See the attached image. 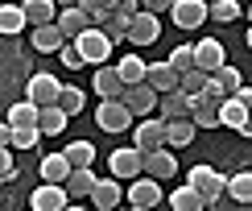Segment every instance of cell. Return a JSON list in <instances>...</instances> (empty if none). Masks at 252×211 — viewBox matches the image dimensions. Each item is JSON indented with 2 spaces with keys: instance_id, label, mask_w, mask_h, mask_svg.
<instances>
[{
  "instance_id": "obj_1",
  "label": "cell",
  "mask_w": 252,
  "mask_h": 211,
  "mask_svg": "<svg viewBox=\"0 0 252 211\" xmlns=\"http://www.w3.org/2000/svg\"><path fill=\"white\" fill-rule=\"evenodd\" d=\"M186 186H194L207 203H219L227 195V174H219L215 166H190L186 170Z\"/></svg>"
},
{
  "instance_id": "obj_2",
  "label": "cell",
  "mask_w": 252,
  "mask_h": 211,
  "mask_svg": "<svg viewBox=\"0 0 252 211\" xmlns=\"http://www.w3.org/2000/svg\"><path fill=\"white\" fill-rule=\"evenodd\" d=\"M75 46H79V54H83L87 67H103V62L112 58V37L103 34L99 25H87V29L75 37Z\"/></svg>"
},
{
  "instance_id": "obj_3",
  "label": "cell",
  "mask_w": 252,
  "mask_h": 211,
  "mask_svg": "<svg viewBox=\"0 0 252 211\" xmlns=\"http://www.w3.org/2000/svg\"><path fill=\"white\" fill-rule=\"evenodd\" d=\"M95 124L103 133H128V124H132L128 104L124 100H99L95 104Z\"/></svg>"
},
{
  "instance_id": "obj_4",
  "label": "cell",
  "mask_w": 252,
  "mask_h": 211,
  "mask_svg": "<svg viewBox=\"0 0 252 211\" xmlns=\"http://www.w3.org/2000/svg\"><path fill=\"white\" fill-rule=\"evenodd\" d=\"M62 96V83L50 75V70H33V75L25 79V100L37 104V108H46V104H58Z\"/></svg>"
},
{
  "instance_id": "obj_5",
  "label": "cell",
  "mask_w": 252,
  "mask_h": 211,
  "mask_svg": "<svg viewBox=\"0 0 252 211\" xmlns=\"http://www.w3.org/2000/svg\"><path fill=\"white\" fill-rule=\"evenodd\" d=\"M108 170H112V178H141L145 174V157H141V149L136 145H128V149H112V157H108Z\"/></svg>"
},
{
  "instance_id": "obj_6",
  "label": "cell",
  "mask_w": 252,
  "mask_h": 211,
  "mask_svg": "<svg viewBox=\"0 0 252 211\" xmlns=\"http://www.w3.org/2000/svg\"><path fill=\"white\" fill-rule=\"evenodd\" d=\"M132 145H136L141 153L161 149V145H165V120H161V116H145V120H136V129H132Z\"/></svg>"
},
{
  "instance_id": "obj_7",
  "label": "cell",
  "mask_w": 252,
  "mask_h": 211,
  "mask_svg": "<svg viewBox=\"0 0 252 211\" xmlns=\"http://www.w3.org/2000/svg\"><path fill=\"white\" fill-rule=\"evenodd\" d=\"M124 104H128V112H132V120H145V116H149L153 108H157V91L149 87V83H128V87H124V96H120Z\"/></svg>"
},
{
  "instance_id": "obj_8",
  "label": "cell",
  "mask_w": 252,
  "mask_h": 211,
  "mask_svg": "<svg viewBox=\"0 0 252 211\" xmlns=\"http://www.w3.org/2000/svg\"><path fill=\"white\" fill-rule=\"evenodd\" d=\"M223 62H227V50H223V41H219V37H198V41H194V67H198V70L215 75Z\"/></svg>"
},
{
  "instance_id": "obj_9",
  "label": "cell",
  "mask_w": 252,
  "mask_h": 211,
  "mask_svg": "<svg viewBox=\"0 0 252 211\" xmlns=\"http://www.w3.org/2000/svg\"><path fill=\"white\" fill-rule=\"evenodd\" d=\"M161 37V17H153V13H136V17H128V41L132 46H153V41Z\"/></svg>"
},
{
  "instance_id": "obj_10",
  "label": "cell",
  "mask_w": 252,
  "mask_h": 211,
  "mask_svg": "<svg viewBox=\"0 0 252 211\" xmlns=\"http://www.w3.org/2000/svg\"><path fill=\"white\" fill-rule=\"evenodd\" d=\"M128 203L132 207H157L161 203V182H157V178H149V174H141V178H132L128 182Z\"/></svg>"
},
{
  "instance_id": "obj_11",
  "label": "cell",
  "mask_w": 252,
  "mask_h": 211,
  "mask_svg": "<svg viewBox=\"0 0 252 211\" xmlns=\"http://www.w3.org/2000/svg\"><path fill=\"white\" fill-rule=\"evenodd\" d=\"M70 203V195H66V186H58V182H41L33 199H29V211H62Z\"/></svg>"
},
{
  "instance_id": "obj_12",
  "label": "cell",
  "mask_w": 252,
  "mask_h": 211,
  "mask_svg": "<svg viewBox=\"0 0 252 211\" xmlns=\"http://www.w3.org/2000/svg\"><path fill=\"white\" fill-rule=\"evenodd\" d=\"M170 17H174L178 29H198L207 21V0H174Z\"/></svg>"
},
{
  "instance_id": "obj_13",
  "label": "cell",
  "mask_w": 252,
  "mask_h": 211,
  "mask_svg": "<svg viewBox=\"0 0 252 211\" xmlns=\"http://www.w3.org/2000/svg\"><path fill=\"white\" fill-rule=\"evenodd\" d=\"M240 87H244V79H240V70H236V67H227V62H223V67H219L215 75H211V83H207V96H211V100H227V96H236Z\"/></svg>"
},
{
  "instance_id": "obj_14",
  "label": "cell",
  "mask_w": 252,
  "mask_h": 211,
  "mask_svg": "<svg viewBox=\"0 0 252 211\" xmlns=\"http://www.w3.org/2000/svg\"><path fill=\"white\" fill-rule=\"evenodd\" d=\"M145 157V174L149 178H157V182H165V178H174L178 174V157H174V149H153V153H141Z\"/></svg>"
},
{
  "instance_id": "obj_15",
  "label": "cell",
  "mask_w": 252,
  "mask_h": 211,
  "mask_svg": "<svg viewBox=\"0 0 252 211\" xmlns=\"http://www.w3.org/2000/svg\"><path fill=\"white\" fill-rule=\"evenodd\" d=\"M29 46H33L37 54H58V50L66 46V34L58 29V21H54V25H33V34H29Z\"/></svg>"
},
{
  "instance_id": "obj_16",
  "label": "cell",
  "mask_w": 252,
  "mask_h": 211,
  "mask_svg": "<svg viewBox=\"0 0 252 211\" xmlns=\"http://www.w3.org/2000/svg\"><path fill=\"white\" fill-rule=\"evenodd\" d=\"M178 79H182V75H178L170 62H149V67H145V83H149L157 96H165V91H178Z\"/></svg>"
},
{
  "instance_id": "obj_17",
  "label": "cell",
  "mask_w": 252,
  "mask_h": 211,
  "mask_svg": "<svg viewBox=\"0 0 252 211\" xmlns=\"http://www.w3.org/2000/svg\"><path fill=\"white\" fill-rule=\"evenodd\" d=\"M190 120H194V129H219V100H211L207 91L194 96L190 100Z\"/></svg>"
},
{
  "instance_id": "obj_18",
  "label": "cell",
  "mask_w": 252,
  "mask_h": 211,
  "mask_svg": "<svg viewBox=\"0 0 252 211\" xmlns=\"http://www.w3.org/2000/svg\"><path fill=\"white\" fill-rule=\"evenodd\" d=\"M91 203H95V211H116V203H124V195H120V178H95Z\"/></svg>"
},
{
  "instance_id": "obj_19",
  "label": "cell",
  "mask_w": 252,
  "mask_h": 211,
  "mask_svg": "<svg viewBox=\"0 0 252 211\" xmlns=\"http://www.w3.org/2000/svg\"><path fill=\"white\" fill-rule=\"evenodd\" d=\"M95 96L99 100H120L124 96V79H120V70L116 67H95Z\"/></svg>"
},
{
  "instance_id": "obj_20",
  "label": "cell",
  "mask_w": 252,
  "mask_h": 211,
  "mask_svg": "<svg viewBox=\"0 0 252 211\" xmlns=\"http://www.w3.org/2000/svg\"><path fill=\"white\" fill-rule=\"evenodd\" d=\"M66 124H70V116L62 112L58 104L37 108V129H41V137H62V133H66Z\"/></svg>"
},
{
  "instance_id": "obj_21",
  "label": "cell",
  "mask_w": 252,
  "mask_h": 211,
  "mask_svg": "<svg viewBox=\"0 0 252 211\" xmlns=\"http://www.w3.org/2000/svg\"><path fill=\"white\" fill-rule=\"evenodd\" d=\"M21 8H25L29 29H33V25H54V21H58V4H54V0H21Z\"/></svg>"
},
{
  "instance_id": "obj_22",
  "label": "cell",
  "mask_w": 252,
  "mask_h": 211,
  "mask_svg": "<svg viewBox=\"0 0 252 211\" xmlns=\"http://www.w3.org/2000/svg\"><path fill=\"white\" fill-rule=\"evenodd\" d=\"M37 170H41V182H58V186H62V182L70 178V170H75V166L66 162V153H46Z\"/></svg>"
},
{
  "instance_id": "obj_23",
  "label": "cell",
  "mask_w": 252,
  "mask_h": 211,
  "mask_svg": "<svg viewBox=\"0 0 252 211\" xmlns=\"http://www.w3.org/2000/svg\"><path fill=\"white\" fill-rule=\"evenodd\" d=\"M25 29H29L25 8L21 4H0V37H21Z\"/></svg>"
},
{
  "instance_id": "obj_24",
  "label": "cell",
  "mask_w": 252,
  "mask_h": 211,
  "mask_svg": "<svg viewBox=\"0 0 252 211\" xmlns=\"http://www.w3.org/2000/svg\"><path fill=\"white\" fill-rule=\"evenodd\" d=\"M157 104H161V120H186V116H190V96H186L182 87H178V91H165Z\"/></svg>"
},
{
  "instance_id": "obj_25",
  "label": "cell",
  "mask_w": 252,
  "mask_h": 211,
  "mask_svg": "<svg viewBox=\"0 0 252 211\" xmlns=\"http://www.w3.org/2000/svg\"><path fill=\"white\" fill-rule=\"evenodd\" d=\"M194 120L190 116H186V120H165V145H170V149H186V145L194 141Z\"/></svg>"
},
{
  "instance_id": "obj_26",
  "label": "cell",
  "mask_w": 252,
  "mask_h": 211,
  "mask_svg": "<svg viewBox=\"0 0 252 211\" xmlns=\"http://www.w3.org/2000/svg\"><path fill=\"white\" fill-rule=\"evenodd\" d=\"M248 108H244V104H240L236 96H227V100H219V124H223V129H244V120H248Z\"/></svg>"
},
{
  "instance_id": "obj_27",
  "label": "cell",
  "mask_w": 252,
  "mask_h": 211,
  "mask_svg": "<svg viewBox=\"0 0 252 211\" xmlns=\"http://www.w3.org/2000/svg\"><path fill=\"white\" fill-rule=\"evenodd\" d=\"M62 186H66L70 199H91V191H95V166H87V170H70V178Z\"/></svg>"
},
{
  "instance_id": "obj_28",
  "label": "cell",
  "mask_w": 252,
  "mask_h": 211,
  "mask_svg": "<svg viewBox=\"0 0 252 211\" xmlns=\"http://www.w3.org/2000/svg\"><path fill=\"white\" fill-rule=\"evenodd\" d=\"M87 25H91V17L83 13V8H62V13H58V29L66 34V41H75Z\"/></svg>"
},
{
  "instance_id": "obj_29",
  "label": "cell",
  "mask_w": 252,
  "mask_h": 211,
  "mask_svg": "<svg viewBox=\"0 0 252 211\" xmlns=\"http://www.w3.org/2000/svg\"><path fill=\"white\" fill-rule=\"evenodd\" d=\"M165 203H170L174 211H207V199L194 191V186H178V191L165 199Z\"/></svg>"
},
{
  "instance_id": "obj_30",
  "label": "cell",
  "mask_w": 252,
  "mask_h": 211,
  "mask_svg": "<svg viewBox=\"0 0 252 211\" xmlns=\"http://www.w3.org/2000/svg\"><path fill=\"white\" fill-rule=\"evenodd\" d=\"M227 199L232 203H252V170H236L232 178H227Z\"/></svg>"
},
{
  "instance_id": "obj_31",
  "label": "cell",
  "mask_w": 252,
  "mask_h": 211,
  "mask_svg": "<svg viewBox=\"0 0 252 211\" xmlns=\"http://www.w3.org/2000/svg\"><path fill=\"white\" fill-rule=\"evenodd\" d=\"M145 67H149V62H145L141 54H124L120 62H116V70H120V79H124V87H128V83H145Z\"/></svg>"
},
{
  "instance_id": "obj_32",
  "label": "cell",
  "mask_w": 252,
  "mask_h": 211,
  "mask_svg": "<svg viewBox=\"0 0 252 211\" xmlns=\"http://www.w3.org/2000/svg\"><path fill=\"white\" fill-rule=\"evenodd\" d=\"M8 129H25V124H37V104H29V100H17V104H8Z\"/></svg>"
},
{
  "instance_id": "obj_33",
  "label": "cell",
  "mask_w": 252,
  "mask_h": 211,
  "mask_svg": "<svg viewBox=\"0 0 252 211\" xmlns=\"http://www.w3.org/2000/svg\"><path fill=\"white\" fill-rule=\"evenodd\" d=\"M62 153H66V162L75 166V170H87V166H95V145H91V141H70Z\"/></svg>"
},
{
  "instance_id": "obj_34",
  "label": "cell",
  "mask_w": 252,
  "mask_h": 211,
  "mask_svg": "<svg viewBox=\"0 0 252 211\" xmlns=\"http://www.w3.org/2000/svg\"><path fill=\"white\" fill-rule=\"evenodd\" d=\"M207 83H211V75H207V70H198V67H190V70H182V79H178V87L186 91V96H203L207 91Z\"/></svg>"
},
{
  "instance_id": "obj_35",
  "label": "cell",
  "mask_w": 252,
  "mask_h": 211,
  "mask_svg": "<svg viewBox=\"0 0 252 211\" xmlns=\"http://www.w3.org/2000/svg\"><path fill=\"white\" fill-rule=\"evenodd\" d=\"M207 17L219 21V25H232V21L240 17V4L236 0H211V4H207Z\"/></svg>"
},
{
  "instance_id": "obj_36",
  "label": "cell",
  "mask_w": 252,
  "mask_h": 211,
  "mask_svg": "<svg viewBox=\"0 0 252 211\" xmlns=\"http://www.w3.org/2000/svg\"><path fill=\"white\" fill-rule=\"evenodd\" d=\"M58 108L66 112V116H79L83 108H87V96H83V87H62V96H58Z\"/></svg>"
},
{
  "instance_id": "obj_37",
  "label": "cell",
  "mask_w": 252,
  "mask_h": 211,
  "mask_svg": "<svg viewBox=\"0 0 252 211\" xmlns=\"http://www.w3.org/2000/svg\"><path fill=\"white\" fill-rule=\"evenodd\" d=\"M37 141H41V129H37V124H25V129H13L8 149H33Z\"/></svg>"
},
{
  "instance_id": "obj_38",
  "label": "cell",
  "mask_w": 252,
  "mask_h": 211,
  "mask_svg": "<svg viewBox=\"0 0 252 211\" xmlns=\"http://www.w3.org/2000/svg\"><path fill=\"white\" fill-rule=\"evenodd\" d=\"M99 29L112 37V46H116V41H128V17H116V13H108V21H103Z\"/></svg>"
},
{
  "instance_id": "obj_39",
  "label": "cell",
  "mask_w": 252,
  "mask_h": 211,
  "mask_svg": "<svg viewBox=\"0 0 252 211\" xmlns=\"http://www.w3.org/2000/svg\"><path fill=\"white\" fill-rule=\"evenodd\" d=\"M165 62H170L178 75H182V70H190V67H194V46H174V54L165 58Z\"/></svg>"
},
{
  "instance_id": "obj_40",
  "label": "cell",
  "mask_w": 252,
  "mask_h": 211,
  "mask_svg": "<svg viewBox=\"0 0 252 211\" xmlns=\"http://www.w3.org/2000/svg\"><path fill=\"white\" fill-rule=\"evenodd\" d=\"M58 54H62V67H66V70H83V67H87V62H83V54H79V46H75V41H66V46H62Z\"/></svg>"
},
{
  "instance_id": "obj_41",
  "label": "cell",
  "mask_w": 252,
  "mask_h": 211,
  "mask_svg": "<svg viewBox=\"0 0 252 211\" xmlns=\"http://www.w3.org/2000/svg\"><path fill=\"white\" fill-rule=\"evenodd\" d=\"M13 178H17L13 153H8V145H0V182H13Z\"/></svg>"
},
{
  "instance_id": "obj_42",
  "label": "cell",
  "mask_w": 252,
  "mask_h": 211,
  "mask_svg": "<svg viewBox=\"0 0 252 211\" xmlns=\"http://www.w3.org/2000/svg\"><path fill=\"white\" fill-rule=\"evenodd\" d=\"M141 8H145V13H153V17H161V13H170V8H174V0H141Z\"/></svg>"
},
{
  "instance_id": "obj_43",
  "label": "cell",
  "mask_w": 252,
  "mask_h": 211,
  "mask_svg": "<svg viewBox=\"0 0 252 211\" xmlns=\"http://www.w3.org/2000/svg\"><path fill=\"white\" fill-rule=\"evenodd\" d=\"M236 100H240V104H244V108L252 112V87H240V91H236Z\"/></svg>"
},
{
  "instance_id": "obj_44",
  "label": "cell",
  "mask_w": 252,
  "mask_h": 211,
  "mask_svg": "<svg viewBox=\"0 0 252 211\" xmlns=\"http://www.w3.org/2000/svg\"><path fill=\"white\" fill-rule=\"evenodd\" d=\"M8 137H13V129H8V120H0V145H8Z\"/></svg>"
},
{
  "instance_id": "obj_45",
  "label": "cell",
  "mask_w": 252,
  "mask_h": 211,
  "mask_svg": "<svg viewBox=\"0 0 252 211\" xmlns=\"http://www.w3.org/2000/svg\"><path fill=\"white\" fill-rule=\"evenodd\" d=\"M240 137H248V141H252V116L244 120V129H240Z\"/></svg>"
},
{
  "instance_id": "obj_46",
  "label": "cell",
  "mask_w": 252,
  "mask_h": 211,
  "mask_svg": "<svg viewBox=\"0 0 252 211\" xmlns=\"http://www.w3.org/2000/svg\"><path fill=\"white\" fill-rule=\"evenodd\" d=\"M54 4H62V8H79V0H54Z\"/></svg>"
},
{
  "instance_id": "obj_47",
  "label": "cell",
  "mask_w": 252,
  "mask_h": 211,
  "mask_svg": "<svg viewBox=\"0 0 252 211\" xmlns=\"http://www.w3.org/2000/svg\"><path fill=\"white\" fill-rule=\"evenodd\" d=\"M62 211H87V207H79V203H66V207H62Z\"/></svg>"
},
{
  "instance_id": "obj_48",
  "label": "cell",
  "mask_w": 252,
  "mask_h": 211,
  "mask_svg": "<svg viewBox=\"0 0 252 211\" xmlns=\"http://www.w3.org/2000/svg\"><path fill=\"white\" fill-rule=\"evenodd\" d=\"M244 37H248V50H252V25H248V34H244Z\"/></svg>"
},
{
  "instance_id": "obj_49",
  "label": "cell",
  "mask_w": 252,
  "mask_h": 211,
  "mask_svg": "<svg viewBox=\"0 0 252 211\" xmlns=\"http://www.w3.org/2000/svg\"><path fill=\"white\" fill-rule=\"evenodd\" d=\"M128 211H149V207H128Z\"/></svg>"
},
{
  "instance_id": "obj_50",
  "label": "cell",
  "mask_w": 252,
  "mask_h": 211,
  "mask_svg": "<svg viewBox=\"0 0 252 211\" xmlns=\"http://www.w3.org/2000/svg\"><path fill=\"white\" fill-rule=\"evenodd\" d=\"M244 13H248V21H252V4H248V8H244Z\"/></svg>"
},
{
  "instance_id": "obj_51",
  "label": "cell",
  "mask_w": 252,
  "mask_h": 211,
  "mask_svg": "<svg viewBox=\"0 0 252 211\" xmlns=\"http://www.w3.org/2000/svg\"><path fill=\"white\" fill-rule=\"evenodd\" d=\"M240 211H252V203H244V207H240Z\"/></svg>"
},
{
  "instance_id": "obj_52",
  "label": "cell",
  "mask_w": 252,
  "mask_h": 211,
  "mask_svg": "<svg viewBox=\"0 0 252 211\" xmlns=\"http://www.w3.org/2000/svg\"><path fill=\"white\" fill-rule=\"evenodd\" d=\"M207 211H211V203H207Z\"/></svg>"
},
{
  "instance_id": "obj_53",
  "label": "cell",
  "mask_w": 252,
  "mask_h": 211,
  "mask_svg": "<svg viewBox=\"0 0 252 211\" xmlns=\"http://www.w3.org/2000/svg\"><path fill=\"white\" fill-rule=\"evenodd\" d=\"M207 4H211V0H207Z\"/></svg>"
},
{
  "instance_id": "obj_54",
  "label": "cell",
  "mask_w": 252,
  "mask_h": 211,
  "mask_svg": "<svg viewBox=\"0 0 252 211\" xmlns=\"http://www.w3.org/2000/svg\"><path fill=\"white\" fill-rule=\"evenodd\" d=\"M0 4H4V0H0Z\"/></svg>"
}]
</instances>
